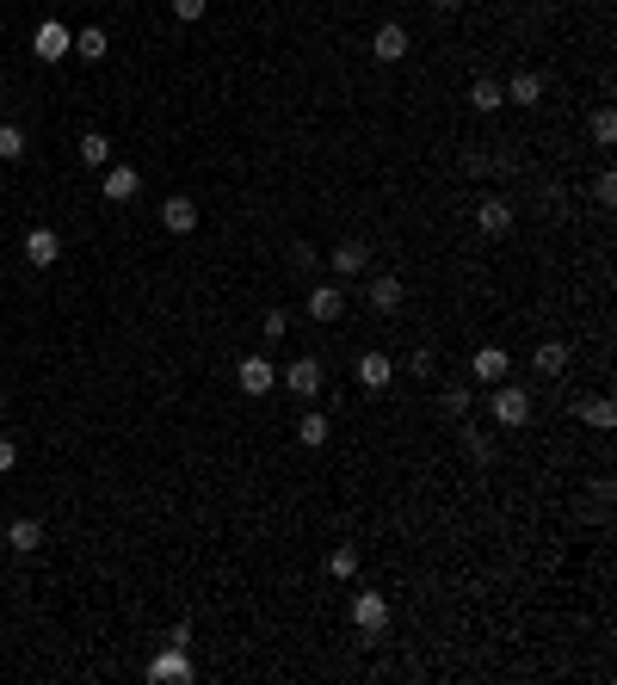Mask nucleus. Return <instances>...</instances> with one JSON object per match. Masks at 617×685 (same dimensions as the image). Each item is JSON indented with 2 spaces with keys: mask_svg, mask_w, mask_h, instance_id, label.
<instances>
[{
  "mask_svg": "<svg viewBox=\"0 0 617 685\" xmlns=\"http://www.w3.org/2000/svg\"><path fill=\"white\" fill-rule=\"evenodd\" d=\"M25 155V130L19 124H0V161H19Z\"/></svg>",
  "mask_w": 617,
  "mask_h": 685,
  "instance_id": "bb28decb",
  "label": "nucleus"
},
{
  "mask_svg": "<svg viewBox=\"0 0 617 685\" xmlns=\"http://www.w3.org/2000/svg\"><path fill=\"white\" fill-rule=\"evenodd\" d=\"M365 266H371V247L365 241H340L334 247V278H358Z\"/></svg>",
  "mask_w": 617,
  "mask_h": 685,
  "instance_id": "f3484780",
  "label": "nucleus"
},
{
  "mask_svg": "<svg viewBox=\"0 0 617 685\" xmlns=\"http://www.w3.org/2000/svg\"><path fill=\"white\" fill-rule=\"evenodd\" d=\"M488 408H494V420L500 426H525L531 420V389H519V383H494V395H488Z\"/></svg>",
  "mask_w": 617,
  "mask_h": 685,
  "instance_id": "f257e3e1",
  "label": "nucleus"
},
{
  "mask_svg": "<svg viewBox=\"0 0 617 685\" xmlns=\"http://www.w3.org/2000/svg\"><path fill=\"white\" fill-rule=\"evenodd\" d=\"M476 229H482L488 241H500L506 229H513V204H506V198H482V204H476Z\"/></svg>",
  "mask_w": 617,
  "mask_h": 685,
  "instance_id": "f8f14e48",
  "label": "nucleus"
},
{
  "mask_svg": "<svg viewBox=\"0 0 617 685\" xmlns=\"http://www.w3.org/2000/svg\"><path fill=\"white\" fill-rule=\"evenodd\" d=\"M167 7H173V19H179V25H192V19H204L210 0H167Z\"/></svg>",
  "mask_w": 617,
  "mask_h": 685,
  "instance_id": "c756f323",
  "label": "nucleus"
},
{
  "mask_svg": "<svg viewBox=\"0 0 617 685\" xmlns=\"http://www.w3.org/2000/svg\"><path fill=\"white\" fill-rule=\"evenodd\" d=\"M402 297H408V291H402V278H395V272H377V278L365 284V303H371L377 315H395V309H402Z\"/></svg>",
  "mask_w": 617,
  "mask_h": 685,
  "instance_id": "6e6552de",
  "label": "nucleus"
},
{
  "mask_svg": "<svg viewBox=\"0 0 617 685\" xmlns=\"http://www.w3.org/2000/svg\"><path fill=\"white\" fill-rule=\"evenodd\" d=\"M389 383H395V365H389V352H365V358H358V389L383 395Z\"/></svg>",
  "mask_w": 617,
  "mask_h": 685,
  "instance_id": "ddd939ff",
  "label": "nucleus"
},
{
  "mask_svg": "<svg viewBox=\"0 0 617 685\" xmlns=\"http://www.w3.org/2000/svg\"><path fill=\"white\" fill-rule=\"evenodd\" d=\"M469 105H476V112H500V105H506V93H500V81H476V87H469Z\"/></svg>",
  "mask_w": 617,
  "mask_h": 685,
  "instance_id": "b1692460",
  "label": "nucleus"
},
{
  "mask_svg": "<svg viewBox=\"0 0 617 685\" xmlns=\"http://www.w3.org/2000/svg\"><path fill=\"white\" fill-rule=\"evenodd\" d=\"M352 624H358V636H383L389 630V599L383 593H352Z\"/></svg>",
  "mask_w": 617,
  "mask_h": 685,
  "instance_id": "20e7f679",
  "label": "nucleus"
},
{
  "mask_svg": "<svg viewBox=\"0 0 617 685\" xmlns=\"http://www.w3.org/2000/svg\"><path fill=\"white\" fill-rule=\"evenodd\" d=\"M439 402H445V414H469V402H476V395H469V383H445Z\"/></svg>",
  "mask_w": 617,
  "mask_h": 685,
  "instance_id": "a878e982",
  "label": "nucleus"
},
{
  "mask_svg": "<svg viewBox=\"0 0 617 685\" xmlns=\"http://www.w3.org/2000/svg\"><path fill=\"white\" fill-rule=\"evenodd\" d=\"M81 161H87V167H112V136H105V130H87V136H81Z\"/></svg>",
  "mask_w": 617,
  "mask_h": 685,
  "instance_id": "5701e85b",
  "label": "nucleus"
},
{
  "mask_svg": "<svg viewBox=\"0 0 617 685\" xmlns=\"http://www.w3.org/2000/svg\"><path fill=\"white\" fill-rule=\"evenodd\" d=\"M371 50H377V62H402V56H408V25L383 19V25H377V38H371Z\"/></svg>",
  "mask_w": 617,
  "mask_h": 685,
  "instance_id": "4468645a",
  "label": "nucleus"
},
{
  "mask_svg": "<svg viewBox=\"0 0 617 685\" xmlns=\"http://www.w3.org/2000/svg\"><path fill=\"white\" fill-rule=\"evenodd\" d=\"M328 574H334V581H352V574H358V550L352 544H334L328 550Z\"/></svg>",
  "mask_w": 617,
  "mask_h": 685,
  "instance_id": "393cba45",
  "label": "nucleus"
},
{
  "mask_svg": "<svg viewBox=\"0 0 617 685\" xmlns=\"http://www.w3.org/2000/svg\"><path fill=\"white\" fill-rule=\"evenodd\" d=\"M321 383H328V371H321V358H297V365H284V389L290 395H321Z\"/></svg>",
  "mask_w": 617,
  "mask_h": 685,
  "instance_id": "423d86ee",
  "label": "nucleus"
},
{
  "mask_svg": "<svg viewBox=\"0 0 617 685\" xmlns=\"http://www.w3.org/2000/svg\"><path fill=\"white\" fill-rule=\"evenodd\" d=\"M463 173H494V155H463Z\"/></svg>",
  "mask_w": 617,
  "mask_h": 685,
  "instance_id": "72a5a7b5",
  "label": "nucleus"
},
{
  "mask_svg": "<svg viewBox=\"0 0 617 685\" xmlns=\"http://www.w3.org/2000/svg\"><path fill=\"white\" fill-rule=\"evenodd\" d=\"M235 383H241V395H272L278 389V365L266 352H247L241 365H235Z\"/></svg>",
  "mask_w": 617,
  "mask_h": 685,
  "instance_id": "f03ea898",
  "label": "nucleus"
},
{
  "mask_svg": "<svg viewBox=\"0 0 617 685\" xmlns=\"http://www.w3.org/2000/svg\"><path fill=\"white\" fill-rule=\"evenodd\" d=\"M192 679V648H179V642H167L161 655L149 661V685H186Z\"/></svg>",
  "mask_w": 617,
  "mask_h": 685,
  "instance_id": "7ed1b4c3",
  "label": "nucleus"
},
{
  "mask_svg": "<svg viewBox=\"0 0 617 685\" xmlns=\"http://www.w3.org/2000/svg\"><path fill=\"white\" fill-rule=\"evenodd\" d=\"M500 93H506V105H537V99H543V75H531V68H519V75L506 81Z\"/></svg>",
  "mask_w": 617,
  "mask_h": 685,
  "instance_id": "6ab92c4d",
  "label": "nucleus"
},
{
  "mask_svg": "<svg viewBox=\"0 0 617 685\" xmlns=\"http://www.w3.org/2000/svg\"><path fill=\"white\" fill-rule=\"evenodd\" d=\"M328 439H334V420H328V414H303V420H297V445L315 451V445H328Z\"/></svg>",
  "mask_w": 617,
  "mask_h": 685,
  "instance_id": "412c9836",
  "label": "nucleus"
},
{
  "mask_svg": "<svg viewBox=\"0 0 617 685\" xmlns=\"http://www.w3.org/2000/svg\"><path fill=\"white\" fill-rule=\"evenodd\" d=\"M13 463H19V445H13V439H0V476H7Z\"/></svg>",
  "mask_w": 617,
  "mask_h": 685,
  "instance_id": "f704fd0d",
  "label": "nucleus"
},
{
  "mask_svg": "<svg viewBox=\"0 0 617 685\" xmlns=\"http://www.w3.org/2000/svg\"><path fill=\"white\" fill-rule=\"evenodd\" d=\"M531 371H537V377H562V371H568V340H543V346H531Z\"/></svg>",
  "mask_w": 617,
  "mask_h": 685,
  "instance_id": "dca6fc26",
  "label": "nucleus"
},
{
  "mask_svg": "<svg viewBox=\"0 0 617 685\" xmlns=\"http://www.w3.org/2000/svg\"><path fill=\"white\" fill-rule=\"evenodd\" d=\"M426 7H439V13H457V7H463V0H426Z\"/></svg>",
  "mask_w": 617,
  "mask_h": 685,
  "instance_id": "c9c22d12",
  "label": "nucleus"
},
{
  "mask_svg": "<svg viewBox=\"0 0 617 685\" xmlns=\"http://www.w3.org/2000/svg\"><path fill=\"white\" fill-rule=\"evenodd\" d=\"M574 414L587 420V426H599V432H605V426H617V408L605 402V395H587V402H574Z\"/></svg>",
  "mask_w": 617,
  "mask_h": 685,
  "instance_id": "4be33fe9",
  "label": "nucleus"
},
{
  "mask_svg": "<svg viewBox=\"0 0 617 685\" xmlns=\"http://www.w3.org/2000/svg\"><path fill=\"white\" fill-rule=\"evenodd\" d=\"M593 142H599V149H611V142H617V118L611 112H593Z\"/></svg>",
  "mask_w": 617,
  "mask_h": 685,
  "instance_id": "c85d7f7f",
  "label": "nucleus"
},
{
  "mask_svg": "<svg viewBox=\"0 0 617 685\" xmlns=\"http://www.w3.org/2000/svg\"><path fill=\"white\" fill-rule=\"evenodd\" d=\"M31 50H38V62H62L68 50H75V31H68L62 19H44L38 38H31Z\"/></svg>",
  "mask_w": 617,
  "mask_h": 685,
  "instance_id": "39448f33",
  "label": "nucleus"
},
{
  "mask_svg": "<svg viewBox=\"0 0 617 685\" xmlns=\"http://www.w3.org/2000/svg\"><path fill=\"white\" fill-rule=\"evenodd\" d=\"M7 544H13L19 556H38V550H44V525H38V519H13V525H7Z\"/></svg>",
  "mask_w": 617,
  "mask_h": 685,
  "instance_id": "a211bd4d",
  "label": "nucleus"
},
{
  "mask_svg": "<svg viewBox=\"0 0 617 685\" xmlns=\"http://www.w3.org/2000/svg\"><path fill=\"white\" fill-rule=\"evenodd\" d=\"M408 371H414V377H432V371H439V352H432V346H420V352L408 358Z\"/></svg>",
  "mask_w": 617,
  "mask_h": 685,
  "instance_id": "7c9ffc66",
  "label": "nucleus"
},
{
  "mask_svg": "<svg viewBox=\"0 0 617 685\" xmlns=\"http://www.w3.org/2000/svg\"><path fill=\"white\" fill-rule=\"evenodd\" d=\"M593 204H617V173H599L593 179Z\"/></svg>",
  "mask_w": 617,
  "mask_h": 685,
  "instance_id": "473e14b6",
  "label": "nucleus"
},
{
  "mask_svg": "<svg viewBox=\"0 0 617 685\" xmlns=\"http://www.w3.org/2000/svg\"><path fill=\"white\" fill-rule=\"evenodd\" d=\"M0 414H7V395H0Z\"/></svg>",
  "mask_w": 617,
  "mask_h": 685,
  "instance_id": "e433bc0d",
  "label": "nucleus"
},
{
  "mask_svg": "<svg viewBox=\"0 0 617 685\" xmlns=\"http://www.w3.org/2000/svg\"><path fill=\"white\" fill-rule=\"evenodd\" d=\"M75 56H87V62H105V56H112V38H105V25L75 31Z\"/></svg>",
  "mask_w": 617,
  "mask_h": 685,
  "instance_id": "aec40b11",
  "label": "nucleus"
},
{
  "mask_svg": "<svg viewBox=\"0 0 617 685\" xmlns=\"http://www.w3.org/2000/svg\"><path fill=\"white\" fill-rule=\"evenodd\" d=\"M284 328H290V315H284V309H266V321H260V334H266V340H284Z\"/></svg>",
  "mask_w": 617,
  "mask_h": 685,
  "instance_id": "2f4dec72",
  "label": "nucleus"
},
{
  "mask_svg": "<svg viewBox=\"0 0 617 685\" xmlns=\"http://www.w3.org/2000/svg\"><path fill=\"white\" fill-rule=\"evenodd\" d=\"M303 309H309V321H340V315H346V291H340V278H334V284H315Z\"/></svg>",
  "mask_w": 617,
  "mask_h": 685,
  "instance_id": "1a4fd4ad",
  "label": "nucleus"
},
{
  "mask_svg": "<svg viewBox=\"0 0 617 685\" xmlns=\"http://www.w3.org/2000/svg\"><path fill=\"white\" fill-rule=\"evenodd\" d=\"M99 173H105V186H99V198H105V204H130V198L142 192L136 167H99Z\"/></svg>",
  "mask_w": 617,
  "mask_h": 685,
  "instance_id": "9b49d317",
  "label": "nucleus"
},
{
  "mask_svg": "<svg viewBox=\"0 0 617 685\" xmlns=\"http://www.w3.org/2000/svg\"><path fill=\"white\" fill-rule=\"evenodd\" d=\"M506 371H513V358H506V346H476V358H469V377H476V383H500Z\"/></svg>",
  "mask_w": 617,
  "mask_h": 685,
  "instance_id": "0eeeda50",
  "label": "nucleus"
},
{
  "mask_svg": "<svg viewBox=\"0 0 617 685\" xmlns=\"http://www.w3.org/2000/svg\"><path fill=\"white\" fill-rule=\"evenodd\" d=\"M161 229H167V235H192V229H198V198H186V192L167 198V204H161Z\"/></svg>",
  "mask_w": 617,
  "mask_h": 685,
  "instance_id": "9d476101",
  "label": "nucleus"
},
{
  "mask_svg": "<svg viewBox=\"0 0 617 685\" xmlns=\"http://www.w3.org/2000/svg\"><path fill=\"white\" fill-rule=\"evenodd\" d=\"M25 260H31V266H56V260H62V235H56V229H31V235H25Z\"/></svg>",
  "mask_w": 617,
  "mask_h": 685,
  "instance_id": "2eb2a0df",
  "label": "nucleus"
},
{
  "mask_svg": "<svg viewBox=\"0 0 617 685\" xmlns=\"http://www.w3.org/2000/svg\"><path fill=\"white\" fill-rule=\"evenodd\" d=\"M463 445L476 463H494V439H482V426H463Z\"/></svg>",
  "mask_w": 617,
  "mask_h": 685,
  "instance_id": "cd10ccee",
  "label": "nucleus"
}]
</instances>
